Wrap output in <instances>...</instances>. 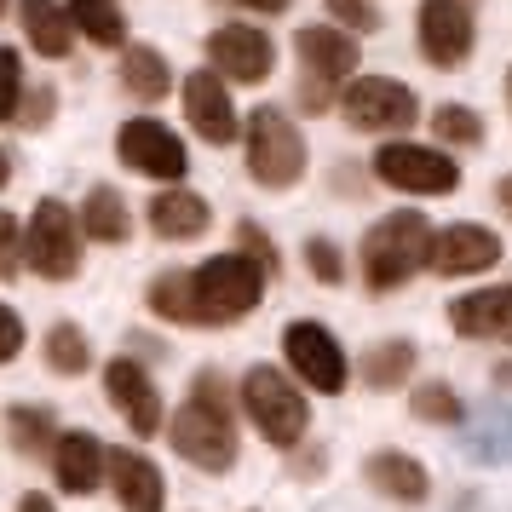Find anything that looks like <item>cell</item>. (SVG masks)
<instances>
[{"mask_svg":"<svg viewBox=\"0 0 512 512\" xmlns=\"http://www.w3.org/2000/svg\"><path fill=\"white\" fill-rule=\"evenodd\" d=\"M409 374H415V346L409 340H386V346L363 351V380H369L374 392H397Z\"/></svg>","mask_w":512,"mask_h":512,"instance_id":"cell-25","label":"cell"},{"mask_svg":"<svg viewBox=\"0 0 512 512\" xmlns=\"http://www.w3.org/2000/svg\"><path fill=\"white\" fill-rule=\"evenodd\" d=\"M208 202L196 196V190H162L156 202H150V231L167 236V242H190V236L208 231Z\"/></svg>","mask_w":512,"mask_h":512,"instance_id":"cell-20","label":"cell"},{"mask_svg":"<svg viewBox=\"0 0 512 512\" xmlns=\"http://www.w3.org/2000/svg\"><path fill=\"white\" fill-rule=\"evenodd\" d=\"M6 432H12V443H18L24 455H47V449H58L52 415H47V409H29V403H18V409H6Z\"/></svg>","mask_w":512,"mask_h":512,"instance_id":"cell-27","label":"cell"},{"mask_svg":"<svg viewBox=\"0 0 512 512\" xmlns=\"http://www.w3.org/2000/svg\"><path fill=\"white\" fill-rule=\"evenodd\" d=\"M236 236H242V254L254 259V265L265 271V277H277V271H282V259H277V248H271V236L259 231V225H242Z\"/></svg>","mask_w":512,"mask_h":512,"instance_id":"cell-34","label":"cell"},{"mask_svg":"<svg viewBox=\"0 0 512 512\" xmlns=\"http://www.w3.org/2000/svg\"><path fill=\"white\" fill-rule=\"evenodd\" d=\"M305 265H311L317 282H340V248H334L328 236H311V242H305Z\"/></svg>","mask_w":512,"mask_h":512,"instance_id":"cell-33","label":"cell"},{"mask_svg":"<svg viewBox=\"0 0 512 512\" xmlns=\"http://www.w3.org/2000/svg\"><path fill=\"white\" fill-rule=\"evenodd\" d=\"M265 271L248 254H219L196 271H173V277L150 282V311L167 323L185 328H213V323H236L248 317L265 294Z\"/></svg>","mask_w":512,"mask_h":512,"instance_id":"cell-1","label":"cell"},{"mask_svg":"<svg viewBox=\"0 0 512 512\" xmlns=\"http://www.w3.org/2000/svg\"><path fill=\"white\" fill-rule=\"evenodd\" d=\"M507 98H512V75H507Z\"/></svg>","mask_w":512,"mask_h":512,"instance_id":"cell-42","label":"cell"},{"mask_svg":"<svg viewBox=\"0 0 512 512\" xmlns=\"http://www.w3.org/2000/svg\"><path fill=\"white\" fill-rule=\"evenodd\" d=\"M81 236H93V242H127V236H133L127 202H121L110 185L87 190V202H81Z\"/></svg>","mask_w":512,"mask_h":512,"instance_id":"cell-23","label":"cell"},{"mask_svg":"<svg viewBox=\"0 0 512 512\" xmlns=\"http://www.w3.org/2000/svg\"><path fill=\"white\" fill-rule=\"evenodd\" d=\"M374 173L392 190H409V196H449V190L461 185L455 156H443L432 144H380Z\"/></svg>","mask_w":512,"mask_h":512,"instance_id":"cell-8","label":"cell"},{"mask_svg":"<svg viewBox=\"0 0 512 512\" xmlns=\"http://www.w3.org/2000/svg\"><path fill=\"white\" fill-rule=\"evenodd\" d=\"M6 179H12V162H6V150H0V185H6Z\"/></svg>","mask_w":512,"mask_h":512,"instance_id":"cell-40","label":"cell"},{"mask_svg":"<svg viewBox=\"0 0 512 512\" xmlns=\"http://www.w3.org/2000/svg\"><path fill=\"white\" fill-rule=\"evenodd\" d=\"M501 259V236L489 225H449L432 236V271L443 277H478Z\"/></svg>","mask_w":512,"mask_h":512,"instance_id":"cell-15","label":"cell"},{"mask_svg":"<svg viewBox=\"0 0 512 512\" xmlns=\"http://www.w3.org/2000/svg\"><path fill=\"white\" fill-rule=\"evenodd\" d=\"M432 225H426V213L415 208H397L386 213L369 236H363V282L369 288H403V282L415 277L420 265H432Z\"/></svg>","mask_w":512,"mask_h":512,"instance_id":"cell-3","label":"cell"},{"mask_svg":"<svg viewBox=\"0 0 512 512\" xmlns=\"http://www.w3.org/2000/svg\"><path fill=\"white\" fill-rule=\"evenodd\" d=\"M282 351H288V369L300 374L305 386H317L328 397L346 392V351H340V340L323 323H288Z\"/></svg>","mask_w":512,"mask_h":512,"instance_id":"cell-9","label":"cell"},{"mask_svg":"<svg viewBox=\"0 0 512 512\" xmlns=\"http://www.w3.org/2000/svg\"><path fill=\"white\" fill-rule=\"evenodd\" d=\"M369 484L380 489V495H392V501H426V489H432V478H426V466L415 461V455H403V449H380V455H369Z\"/></svg>","mask_w":512,"mask_h":512,"instance_id":"cell-21","label":"cell"},{"mask_svg":"<svg viewBox=\"0 0 512 512\" xmlns=\"http://www.w3.org/2000/svg\"><path fill=\"white\" fill-rule=\"evenodd\" d=\"M328 12H334V18H340V24H351V29H380V12H374L369 0H328Z\"/></svg>","mask_w":512,"mask_h":512,"instance_id":"cell-35","label":"cell"},{"mask_svg":"<svg viewBox=\"0 0 512 512\" xmlns=\"http://www.w3.org/2000/svg\"><path fill=\"white\" fill-rule=\"evenodd\" d=\"M495 202H501V208L512 213V173H507V179H501V185H495Z\"/></svg>","mask_w":512,"mask_h":512,"instance_id":"cell-39","label":"cell"},{"mask_svg":"<svg viewBox=\"0 0 512 512\" xmlns=\"http://www.w3.org/2000/svg\"><path fill=\"white\" fill-rule=\"evenodd\" d=\"M116 156L127 167L150 173V179H185V167H190L179 133L162 127V121H150V116H139V121H127V127H121V133H116Z\"/></svg>","mask_w":512,"mask_h":512,"instance_id":"cell-11","label":"cell"},{"mask_svg":"<svg viewBox=\"0 0 512 512\" xmlns=\"http://www.w3.org/2000/svg\"><path fill=\"white\" fill-rule=\"evenodd\" d=\"M110 484H116V501L127 512H162V501H167L162 472L139 449H110Z\"/></svg>","mask_w":512,"mask_h":512,"instance_id":"cell-19","label":"cell"},{"mask_svg":"<svg viewBox=\"0 0 512 512\" xmlns=\"http://www.w3.org/2000/svg\"><path fill=\"white\" fill-rule=\"evenodd\" d=\"M242 150H248V173H254L259 185H271V190L300 185L305 139H300V127L282 116V110H254L248 127H242Z\"/></svg>","mask_w":512,"mask_h":512,"instance_id":"cell-4","label":"cell"},{"mask_svg":"<svg viewBox=\"0 0 512 512\" xmlns=\"http://www.w3.org/2000/svg\"><path fill=\"white\" fill-rule=\"evenodd\" d=\"M449 323L466 340H507L512 346V288H478L449 305Z\"/></svg>","mask_w":512,"mask_h":512,"instance_id":"cell-18","label":"cell"},{"mask_svg":"<svg viewBox=\"0 0 512 512\" xmlns=\"http://www.w3.org/2000/svg\"><path fill=\"white\" fill-rule=\"evenodd\" d=\"M64 6H70V24L87 41H98V47H121L127 41V24H121L116 0H64Z\"/></svg>","mask_w":512,"mask_h":512,"instance_id":"cell-26","label":"cell"},{"mask_svg":"<svg viewBox=\"0 0 512 512\" xmlns=\"http://www.w3.org/2000/svg\"><path fill=\"white\" fill-rule=\"evenodd\" d=\"M294 52H300V64L311 81H328L334 87V81H351L357 75V41L334 24H305L294 35Z\"/></svg>","mask_w":512,"mask_h":512,"instance_id":"cell-16","label":"cell"},{"mask_svg":"<svg viewBox=\"0 0 512 512\" xmlns=\"http://www.w3.org/2000/svg\"><path fill=\"white\" fill-rule=\"evenodd\" d=\"M415 420H432V426H455V420H461V397L449 392L443 380H426V386H415Z\"/></svg>","mask_w":512,"mask_h":512,"instance_id":"cell-29","label":"cell"},{"mask_svg":"<svg viewBox=\"0 0 512 512\" xmlns=\"http://www.w3.org/2000/svg\"><path fill=\"white\" fill-rule=\"evenodd\" d=\"M52 472H58V489L93 495V489L110 478V449H104L93 432H64L58 449H52Z\"/></svg>","mask_w":512,"mask_h":512,"instance_id":"cell-17","label":"cell"},{"mask_svg":"<svg viewBox=\"0 0 512 512\" xmlns=\"http://www.w3.org/2000/svg\"><path fill=\"white\" fill-rule=\"evenodd\" d=\"M242 409L259 426V438L277 443V449H294L305 438V397L294 392V380L277 369H248L242 374Z\"/></svg>","mask_w":512,"mask_h":512,"instance_id":"cell-5","label":"cell"},{"mask_svg":"<svg viewBox=\"0 0 512 512\" xmlns=\"http://www.w3.org/2000/svg\"><path fill=\"white\" fill-rule=\"evenodd\" d=\"M121 87L133 98H144V104H156L173 87V70H167V58L156 47H127L121 52Z\"/></svg>","mask_w":512,"mask_h":512,"instance_id":"cell-24","label":"cell"},{"mask_svg":"<svg viewBox=\"0 0 512 512\" xmlns=\"http://www.w3.org/2000/svg\"><path fill=\"white\" fill-rule=\"evenodd\" d=\"M24 259L41 271L47 282H70L81 271V225L64 202H35V219L24 231Z\"/></svg>","mask_w":512,"mask_h":512,"instance_id":"cell-7","label":"cell"},{"mask_svg":"<svg viewBox=\"0 0 512 512\" xmlns=\"http://www.w3.org/2000/svg\"><path fill=\"white\" fill-rule=\"evenodd\" d=\"M242 6H254V12H288L294 0H242Z\"/></svg>","mask_w":512,"mask_h":512,"instance_id":"cell-38","label":"cell"},{"mask_svg":"<svg viewBox=\"0 0 512 512\" xmlns=\"http://www.w3.org/2000/svg\"><path fill=\"white\" fill-rule=\"evenodd\" d=\"M185 116L208 144H231L236 127H242V121H236V104H231V87H225L219 70L185 75Z\"/></svg>","mask_w":512,"mask_h":512,"instance_id":"cell-14","label":"cell"},{"mask_svg":"<svg viewBox=\"0 0 512 512\" xmlns=\"http://www.w3.org/2000/svg\"><path fill=\"white\" fill-rule=\"evenodd\" d=\"M24 116V58L18 47H0V121Z\"/></svg>","mask_w":512,"mask_h":512,"instance_id":"cell-30","label":"cell"},{"mask_svg":"<svg viewBox=\"0 0 512 512\" xmlns=\"http://www.w3.org/2000/svg\"><path fill=\"white\" fill-rule=\"evenodd\" d=\"M173 449L202 472H231L236 466V420L219 374H196V392L173 415Z\"/></svg>","mask_w":512,"mask_h":512,"instance_id":"cell-2","label":"cell"},{"mask_svg":"<svg viewBox=\"0 0 512 512\" xmlns=\"http://www.w3.org/2000/svg\"><path fill=\"white\" fill-rule=\"evenodd\" d=\"M472 0H426L420 6V52L438 64V70H461L472 58Z\"/></svg>","mask_w":512,"mask_h":512,"instance_id":"cell-10","label":"cell"},{"mask_svg":"<svg viewBox=\"0 0 512 512\" xmlns=\"http://www.w3.org/2000/svg\"><path fill=\"white\" fill-rule=\"evenodd\" d=\"M6 6H12V0H0V18H6Z\"/></svg>","mask_w":512,"mask_h":512,"instance_id":"cell-41","label":"cell"},{"mask_svg":"<svg viewBox=\"0 0 512 512\" xmlns=\"http://www.w3.org/2000/svg\"><path fill=\"white\" fill-rule=\"evenodd\" d=\"M18 265H24V225L0 213V277H18Z\"/></svg>","mask_w":512,"mask_h":512,"instance_id":"cell-32","label":"cell"},{"mask_svg":"<svg viewBox=\"0 0 512 512\" xmlns=\"http://www.w3.org/2000/svg\"><path fill=\"white\" fill-rule=\"evenodd\" d=\"M340 110H346V121L357 133H403V127H415L420 98L403 81H392V75H357L340 93Z\"/></svg>","mask_w":512,"mask_h":512,"instance_id":"cell-6","label":"cell"},{"mask_svg":"<svg viewBox=\"0 0 512 512\" xmlns=\"http://www.w3.org/2000/svg\"><path fill=\"white\" fill-rule=\"evenodd\" d=\"M24 35H29V47L41 52V58H70V6H58V0H24Z\"/></svg>","mask_w":512,"mask_h":512,"instance_id":"cell-22","label":"cell"},{"mask_svg":"<svg viewBox=\"0 0 512 512\" xmlns=\"http://www.w3.org/2000/svg\"><path fill=\"white\" fill-rule=\"evenodd\" d=\"M438 139L443 144H484V116L478 110H461V104H449V110H438Z\"/></svg>","mask_w":512,"mask_h":512,"instance_id":"cell-31","label":"cell"},{"mask_svg":"<svg viewBox=\"0 0 512 512\" xmlns=\"http://www.w3.org/2000/svg\"><path fill=\"white\" fill-rule=\"evenodd\" d=\"M18 512H58V507H52L47 495H24V501H18Z\"/></svg>","mask_w":512,"mask_h":512,"instance_id":"cell-37","label":"cell"},{"mask_svg":"<svg viewBox=\"0 0 512 512\" xmlns=\"http://www.w3.org/2000/svg\"><path fill=\"white\" fill-rule=\"evenodd\" d=\"M18 351H24V323H18L12 305H0V363H12Z\"/></svg>","mask_w":512,"mask_h":512,"instance_id":"cell-36","label":"cell"},{"mask_svg":"<svg viewBox=\"0 0 512 512\" xmlns=\"http://www.w3.org/2000/svg\"><path fill=\"white\" fill-rule=\"evenodd\" d=\"M47 363H52V374H81L87 363H93L87 334H81L75 323H52L47 328Z\"/></svg>","mask_w":512,"mask_h":512,"instance_id":"cell-28","label":"cell"},{"mask_svg":"<svg viewBox=\"0 0 512 512\" xmlns=\"http://www.w3.org/2000/svg\"><path fill=\"white\" fill-rule=\"evenodd\" d=\"M208 58L213 70L225 75V81H242V87H254L265 75L277 70V47H271V35L254 24H225L208 35Z\"/></svg>","mask_w":512,"mask_h":512,"instance_id":"cell-12","label":"cell"},{"mask_svg":"<svg viewBox=\"0 0 512 512\" xmlns=\"http://www.w3.org/2000/svg\"><path fill=\"white\" fill-rule=\"evenodd\" d=\"M104 392H110V403L121 409V420H127L139 438L162 432V392H156V380H150L133 357H116V363L104 369Z\"/></svg>","mask_w":512,"mask_h":512,"instance_id":"cell-13","label":"cell"}]
</instances>
